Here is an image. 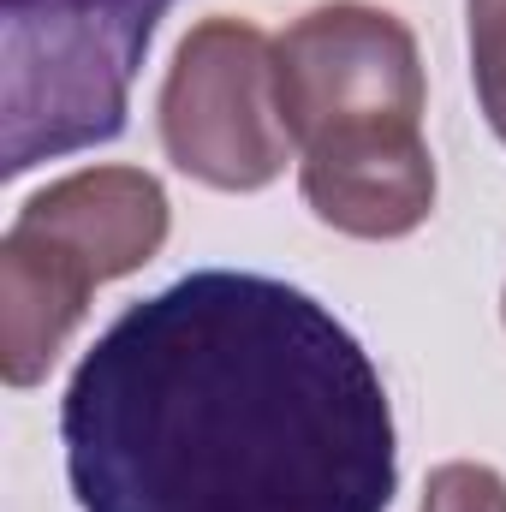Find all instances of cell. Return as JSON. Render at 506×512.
<instances>
[{"instance_id":"6da1fadb","label":"cell","mask_w":506,"mask_h":512,"mask_svg":"<svg viewBox=\"0 0 506 512\" xmlns=\"http://www.w3.org/2000/svg\"><path fill=\"white\" fill-rule=\"evenodd\" d=\"M78 512H387L393 405L310 292L197 268L131 304L60 399Z\"/></svg>"},{"instance_id":"7a4b0ae2","label":"cell","mask_w":506,"mask_h":512,"mask_svg":"<svg viewBox=\"0 0 506 512\" xmlns=\"http://www.w3.org/2000/svg\"><path fill=\"white\" fill-rule=\"evenodd\" d=\"M274 66L316 221L346 239L417 233L435 209V155L423 143V60L405 18L370 0H328L274 42Z\"/></svg>"},{"instance_id":"3957f363","label":"cell","mask_w":506,"mask_h":512,"mask_svg":"<svg viewBox=\"0 0 506 512\" xmlns=\"http://www.w3.org/2000/svg\"><path fill=\"white\" fill-rule=\"evenodd\" d=\"M173 0H0V167L6 179L114 143L131 78Z\"/></svg>"},{"instance_id":"277c9868","label":"cell","mask_w":506,"mask_h":512,"mask_svg":"<svg viewBox=\"0 0 506 512\" xmlns=\"http://www.w3.org/2000/svg\"><path fill=\"white\" fill-rule=\"evenodd\" d=\"M167 161L215 191H262L292 161L274 42L245 18H203L161 84Z\"/></svg>"},{"instance_id":"5b68a950","label":"cell","mask_w":506,"mask_h":512,"mask_svg":"<svg viewBox=\"0 0 506 512\" xmlns=\"http://www.w3.org/2000/svg\"><path fill=\"white\" fill-rule=\"evenodd\" d=\"M96 286L102 280L84 256L12 215L0 239V376L6 387H36L54 370Z\"/></svg>"},{"instance_id":"8992f818","label":"cell","mask_w":506,"mask_h":512,"mask_svg":"<svg viewBox=\"0 0 506 512\" xmlns=\"http://www.w3.org/2000/svg\"><path fill=\"white\" fill-rule=\"evenodd\" d=\"M18 221L78 251L108 286L120 274H137L143 262H155V251L167 245V191L143 167H84L36 191L18 209Z\"/></svg>"},{"instance_id":"52a82bcc","label":"cell","mask_w":506,"mask_h":512,"mask_svg":"<svg viewBox=\"0 0 506 512\" xmlns=\"http://www.w3.org/2000/svg\"><path fill=\"white\" fill-rule=\"evenodd\" d=\"M471 6V78L495 137L506 143V0H465Z\"/></svg>"},{"instance_id":"ba28073f","label":"cell","mask_w":506,"mask_h":512,"mask_svg":"<svg viewBox=\"0 0 506 512\" xmlns=\"http://www.w3.org/2000/svg\"><path fill=\"white\" fill-rule=\"evenodd\" d=\"M423 512H506V477L495 471V465L453 459V465L429 471Z\"/></svg>"},{"instance_id":"9c48e42d","label":"cell","mask_w":506,"mask_h":512,"mask_svg":"<svg viewBox=\"0 0 506 512\" xmlns=\"http://www.w3.org/2000/svg\"><path fill=\"white\" fill-rule=\"evenodd\" d=\"M501 316H506V298H501Z\"/></svg>"}]
</instances>
